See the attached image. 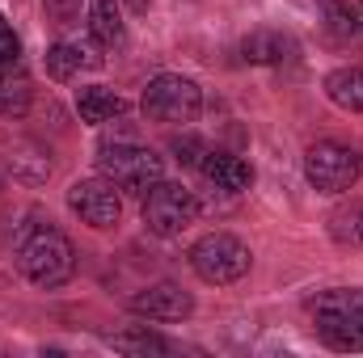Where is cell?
I'll return each instance as SVG.
<instances>
[{
  "mask_svg": "<svg viewBox=\"0 0 363 358\" xmlns=\"http://www.w3.org/2000/svg\"><path fill=\"white\" fill-rule=\"evenodd\" d=\"M359 178H363V156L351 144H338V139L308 144V152H304V181L317 194H351Z\"/></svg>",
  "mask_w": 363,
  "mask_h": 358,
  "instance_id": "cell-5",
  "label": "cell"
},
{
  "mask_svg": "<svg viewBox=\"0 0 363 358\" xmlns=\"http://www.w3.org/2000/svg\"><path fill=\"white\" fill-rule=\"evenodd\" d=\"M127 308H131L140 321L174 325V321H186V316L194 312V295H190V291H182L178 282H152V287L135 291Z\"/></svg>",
  "mask_w": 363,
  "mask_h": 358,
  "instance_id": "cell-9",
  "label": "cell"
},
{
  "mask_svg": "<svg viewBox=\"0 0 363 358\" xmlns=\"http://www.w3.org/2000/svg\"><path fill=\"white\" fill-rule=\"evenodd\" d=\"M110 346H114L118 354H131V358L169 354V350H174V342H165V337H161V333H152L148 325H135V329H127V333H114V337H110Z\"/></svg>",
  "mask_w": 363,
  "mask_h": 358,
  "instance_id": "cell-17",
  "label": "cell"
},
{
  "mask_svg": "<svg viewBox=\"0 0 363 358\" xmlns=\"http://www.w3.org/2000/svg\"><path fill=\"white\" fill-rule=\"evenodd\" d=\"M43 8L55 25H72L81 17V0H43Z\"/></svg>",
  "mask_w": 363,
  "mask_h": 358,
  "instance_id": "cell-23",
  "label": "cell"
},
{
  "mask_svg": "<svg viewBox=\"0 0 363 358\" xmlns=\"http://www.w3.org/2000/svg\"><path fill=\"white\" fill-rule=\"evenodd\" d=\"M89 38L101 51H123L127 47V21H123V0H89Z\"/></svg>",
  "mask_w": 363,
  "mask_h": 358,
  "instance_id": "cell-13",
  "label": "cell"
},
{
  "mask_svg": "<svg viewBox=\"0 0 363 358\" xmlns=\"http://www.w3.org/2000/svg\"><path fill=\"white\" fill-rule=\"evenodd\" d=\"M186 262H190V270H194L207 287H228V282H241V278L250 274L254 253H250V245H245L241 236H233V232H207V236H199V241L190 245Z\"/></svg>",
  "mask_w": 363,
  "mask_h": 358,
  "instance_id": "cell-4",
  "label": "cell"
},
{
  "mask_svg": "<svg viewBox=\"0 0 363 358\" xmlns=\"http://www.w3.org/2000/svg\"><path fill=\"white\" fill-rule=\"evenodd\" d=\"M51 152H43L38 144H13L9 148V169L21 181H47L51 178Z\"/></svg>",
  "mask_w": 363,
  "mask_h": 358,
  "instance_id": "cell-18",
  "label": "cell"
},
{
  "mask_svg": "<svg viewBox=\"0 0 363 358\" xmlns=\"http://www.w3.org/2000/svg\"><path fill=\"white\" fill-rule=\"evenodd\" d=\"M68 211L81 224L97 228V232H110L123 219V190L110 178H101V173L97 178H81L68 185Z\"/></svg>",
  "mask_w": 363,
  "mask_h": 358,
  "instance_id": "cell-8",
  "label": "cell"
},
{
  "mask_svg": "<svg viewBox=\"0 0 363 358\" xmlns=\"http://www.w3.org/2000/svg\"><path fill=\"white\" fill-rule=\"evenodd\" d=\"M317 337L338 354H363V291H325L313 304Z\"/></svg>",
  "mask_w": 363,
  "mask_h": 358,
  "instance_id": "cell-3",
  "label": "cell"
},
{
  "mask_svg": "<svg viewBox=\"0 0 363 358\" xmlns=\"http://www.w3.org/2000/svg\"><path fill=\"white\" fill-rule=\"evenodd\" d=\"M17 59H21V38H17L13 21L0 13V68H4V64H17Z\"/></svg>",
  "mask_w": 363,
  "mask_h": 358,
  "instance_id": "cell-22",
  "label": "cell"
},
{
  "mask_svg": "<svg viewBox=\"0 0 363 358\" xmlns=\"http://www.w3.org/2000/svg\"><path fill=\"white\" fill-rule=\"evenodd\" d=\"M330 236H334L342 249H363V198L338 207V211L330 215Z\"/></svg>",
  "mask_w": 363,
  "mask_h": 358,
  "instance_id": "cell-20",
  "label": "cell"
},
{
  "mask_svg": "<svg viewBox=\"0 0 363 358\" xmlns=\"http://www.w3.org/2000/svg\"><path fill=\"white\" fill-rule=\"evenodd\" d=\"M169 152L178 156L182 165H190V169H199V161H203V152H207V144H203V139H194V135H178V139L169 144Z\"/></svg>",
  "mask_w": 363,
  "mask_h": 358,
  "instance_id": "cell-21",
  "label": "cell"
},
{
  "mask_svg": "<svg viewBox=\"0 0 363 358\" xmlns=\"http://www.w3.org/2000/svg\"><path fill=\"white\" fill-rule=\"evenodd\" d=\"M13 262H17V274L43 291H55L64 282H72L77 274V249L72 241L47 219V224H30L21 228L17 236V249H13Z\"/></svg>",
  "mask_w": 363,
  "mask_h": 358,
  "instance_id": "cell-1",
  "label": "cell"
},
{
  "mask_svg": "<svg viewBox=\"0 0 363 358\" xmlns=\"http://www.w3.org/2000/svg\"><path fill=\"white\" fill-rule=\"evenodd\" d=\"M93 68H101V47L97 42H55V47H47V76L51 81H72V76H81V72H93Z\"/></svg>",
  "mask_w": 363,
  "mask_h": 358,
  "instance_id": "cell-11",
  "label": "cell"
},
{
  "mask_svg": "<svg viewBox=\"0 0 363 358\" xmlns=\"http://www.w3.org/2000/svg\"><path fill=\"white\" fill-rule=\"evenodd\" d=\"M296 38L291 34H279V30H254L250 38H241L237 55L241 64H254V68H279V64H291L296 59Z\"/></svg>",
  "mask_w": 363,
  "mask_h": 358,
  "instance_id": "cell-10",
  "label": "cell"
},
{
  "mask_svg": "<svg viewBox=\"0 0 363 358\" xmlns=\"http://www.w3.org/2000/svg\"><path fill=\"white\" fill-rule=\"evenodd\" d=\"M140 215H144V228H148L152 236L174 241V236H182V232L199 219V198H194V190H186L182 181H157V185L144 194Z\"/></svg>",
  "mask_w": 363,
  "mask_h": 358,
  "instance_id": "cell-7",
  "label": "cell"
},
{
  "mask_svg": "<svg viewBox=\"0 0 363 358\" xmlns=\"http://www.w3.org/2000/svg\"><path fill=\"white\" fill-rule=\"evenodd\" d=\"M34 101V85H30V72L26 64H4L0 68V118H21Z\"/></svg>",
  "mask_w": 363,
  "mask_h": 358,
  "instance_id": "cell-15",
  "label": "cell"
},
{
  "mask_svg": "<svg viewBox=\"0 0 363 358\" xmlns=\"http://www.w3.org/2000/svg\"><path fill=\"white\" fill-rule=\"evenodd\" d=\"M321 89H325V97L338 110L363 114V68H334V72H325Z\"/></svg>",
  "mask_w": 363,
  "mask_h": 358,
  "instance_id": "cell-16",
  "label": "cell"
},
{
  "mask_svg": "<svg viewBox=\"0 0 363 358\" xmlns=\"http://www.w3.org/2000/svg\"><path fill=\"white\" fill-rule=\"evenodd\" d=\"M199 173L211 181L216 190H224V194H241V190H250V185H254V169H250L241 156L220 152V148H207V152H203Z\"/></svg>",
  "mask_w": 363,
  "mask_h": 358,
  "instance_id": "cell-12",
  "label": "cell"
},
{
  "mask_svg": "<svg viewBox=\"0 0 363 358\" xmlns=\"http://www.w3.org/2000/svg\"><path fill=\"white\" fill-rule=\"evenodd\" d=\"M325 25L342 38H363V0H321Z\"/></svg>",
  "mask_w": 363,
  "mask_h": 358,
  "instance_id": "cell-19",
  "label": "cell"
},
{
  "mask_svg": "<svg viewBox=\"0 0 363 358\" xmlns=\"http://www.w3.org/2000/svg\"><path fill=\"white\" fill-rule=\"evenodd\" d=\"M77 114L89 127H106V122L127 114V101L114 89H106V85H85V89H77Z\"/></svg>",
  "mask_w": 363,
  "mask_h": 358,
  "instance_id": "cell-14",
  "label": "cell"
},
{
  "mask_svg": "<svg viewBox=\"0 0 363 358\" xmlns=\"http://www.w3.org/2000/svg\"><path fill=\"white\" fill-rule=\"evenodd\" d=\"M97 173L110 178L123 194H135L144 198L157 181H165V161L144 148V144H131V139H101L97 144Z\"/></svg>",
  "mask_w": 363,
  "mask_h": 358,
  "instance_id": "cell-2",
  "label": "cell"
},
{
  "mask_svg": "<svg viewBox=\"0 0 363 358\" xmlns=\"http://www.w3.org/2000/svg\"><path fill=\"white\" fill-rule=\"evenodd\" d=\"M140 110L144 118L152 122H169V127H186L203 114V89L182 76V72H161L144 85V97H140Z\"/></svg>",
  "mask_w": 363,
  "mask_h": 358,
  "instance_id": "cell-6",
  "label": "cell"
},
{
  "mask_svg": "<svg viewBox=\"0 0 363 358\" xmlns=\"http://www.w3.org/2000/svg\"><path fill=\"white\" fill-rule=\"evenodd\" d=\"M131 4V13H148V0H127Z\"/></svg>",
  "mask_w": 363,
  "mask_h": 358,
  "instance_id": "cell-24",
  "label": "cell"
}]
</instances>
